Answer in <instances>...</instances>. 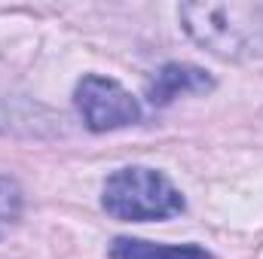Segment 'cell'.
<instances>
[{
    "label": "cell",
    "mask_w": 263,
    "mask_h": 259,
    "mask_svg": "<svg viewBox=\"0 0 263 259\" xmlns=\"http://www.w3.org/2000/svg\"><path fill=\"white\" fill-rule=\"evenodd\" d=\"M187 34L220 58L263 55V3H184Z\"/></svg>",
    "instance_id": "1"
},
{
    "label": "cell",
    "mask_w": 263,
    "mask_h": 259,
    "mask_svg": "<svg viewBox=\"0 0 263 259\" xmlns=\"http://www.w3.org/2000/svg\"><path fill=\"white\" fill-rule=\"evenodd\" d=\"M104 207L120 220H165L184 210V198L159 171L123 168L104 183Z\"/></svg>",
    "instance_id": "2"
},
{
    "label": "cell",
    "mask_w": 263,
    "mask_h": 259,
    "mask_svg": "<svg viewBox=\"0 0 263 259\" xmlns=\"http://www.w3.org/2000/svg\"><path fill=\"white\" fill-rule=\"evenodd\" d=\"M77 107L92 131L126 128L141 119L138 101L120 82L104 76H83V82L77 85Z\"/></svg>",
    "instance_id": "3"
},
{
    "label": "cell",
    "mask_w": 263,
    "mask_h": 259,
    "mask_svg": "<svg viewBox=\"0 0 263 259\" xmlns=\"http://www.w3.org/2000/svg\"><path fill=\"white\" fill-rule=\"evenodd\" d=\"M214 82L205 70L190 64H168L156 73V79L147 89L150 104H168L178 95H193V92H208Z\"/></svg>",
    "instance_id": "4"
},
{
    "label": "cell",
    "mask_w": 263,
    "mask_h": 259,
    "mask_svg": "<svg viewBox=\"0 0 263 259\" xmlns=\"http://www.w3.org/2000/svg\"><path fill=\"white\" fill-rule=\"evenodd\" d=\"M110 259H211L196 244L172 247V244H150L138 238H117L110 244Z\"/></svg>",
    "instance_id": "5"
},
{
    "label": "cell",
    "mask_w": 263,
    "mask_h": 259,
    "mask_svg": "<svg viewBox=\"0 0 263 259\" xmlns=\"http://www.w3.org/2000/svg\"><path fill=\"white\" fill-rule=\"evenodd\" d=\"M22 213V192L9 177H0V238L15 226Z\"/></svg>",
    "instance_id": "6"
}]
</instances>
